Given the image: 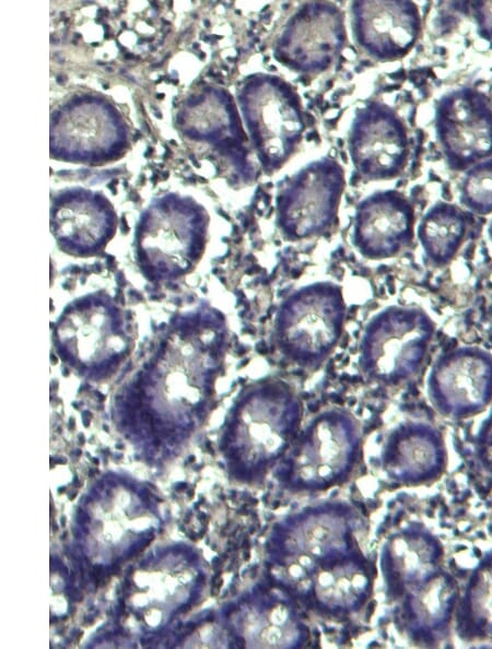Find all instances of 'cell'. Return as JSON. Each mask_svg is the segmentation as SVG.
I'll list each match as a JSON object with an SVG mask.
<instances>
[{
  "label": "cell",
  "mask_w": 492,
  "mask_h": 649,
  "mask_svg": "<svg viewBox=\"0 0 492 649\" xmlns=\"http://www.w3.org/2000/svg\"><path fill=\"white\" fill-rule=\"evenodd\" d=\"M303 403L296 389L278 377H263L245 388L234 404L221 449L238 477L266 475L281 462L301 428Z\"/></svg>",
  "instance_id": "cell-1"
},
{
  "label": "cell",
  "mask_w": 492,
  "mask_h": 649,
  "mask_svg": "<svg viewBox=\"0 0 492 649\" xmlns=\"http://www.w3.org/2000/svg\"><path fill=\"white\" fill-rule=\"evenodd\" d=\"M342 286L316 281L290 293L273 317L271 342L288 363L314 371L333 354L344 332Z\"/></svg>",
  "instance_id": "cell-2"
},
{
  "label": "cell",
  "mask_w": 492,
  "mask_h": 649,
  "mask_svg": "<svg viewBox=\"0 0 492 649\" xmlns=\"http://www.w3.org/2000/svg\"><path fill=\"white\" fill-rule=\"evenodd\" d=\"M361 447L355 416L343 408H326L306 422L281 460V481L297 492L325 491L352 473Z\"/></svg>",
  "instance_id": "cell-3"
},
{
  "label": "cell",
  "mask_w": 492,
  "mask_h": 649,
  "mask_svg": "<svg viewBox=\"0 0 492 649\" xmlns=\"http://www.w3.org/2000/svg\"><path fill=\"white\" fill-rule=\"evenodd\" d=\"M436 332L422 307L390 305L365 323L358 346V368L370 384L397 387L421 370Z\"/></svg>",
  "instance_id": "cell-4"
},
{
  "label": "cell",
  "mask_w": 492,
  "mask_h": 649,
  "mask_svg": "<svg viewBox=\"0 0 492 649\" xmlns=\"http://www.w3.org/2000/svg\"><path fill=\"white\" fill-rule=\"evenodd\" d=\"M354 516L342 504H323L281 521L269 539L268 553L277 567L306 582L324 564L354 550Z\"/></svg>",
  "instance_id": "cell-5"
},
{
  "label": "cell",
  "mask_w": 492,
  "mask_h": 649,
  "mask_svg": "<svg viewBox=\"0 0 492 649\" xmlns=\"http://www.w3.org/2000/svg\"><path fill=\"white\" fill-rule=\"evenodd\" d=\"M238 102L261 167L274 173L295 152L305 130L300 96L283 79L257 73L244 82Z\"/></svg>",
  "instance_id": "cell-6"
},
{
  "label": "cell",
  "mask_w": 492,
  "mask_h": 649,
  "mask_svg": "<svg viewBox=\"0 0 492 649\" xmlns=\"http://www.w3.org/2000/svg\"><path fill=\"white\" fill-rule=\"evenodd\" d=\"M344 190L340 164L323 157L290 177L276 199V222L290 241L318 237L329 231L338 215Z\"/></svg>",
  "instance_id": "cell-7"
},
{
  "label": "cell",
  "mask_w": 492,
  "mask_h": 649,
  "mask_svg": "<svg viewBox=\"0 0 492 649\" xmlns=\"http://www.w3.org/2000/svg\"><path fill=\"white\" fill-rule=\"evenodd\" d=\"M433 409L450 420L479 415L492 403V353L459 345L440 353L426 377Z\"/></svg>",
  "instance_id": "cell-8"
},
{
  "label": "cell",
  "mask_w": 492,
  "mask_h": 649,
  "mask_svg": "<svg viewBox=\"0 0 492 649\" xmlns=\"http://www.w3.org/2000/svg\"><path fill=\"white\" fill-rule=\"evenodd\" d=\"M434 128L452 170L466 172L492 156V102L478 88L445 93L435 106Z\"/></svg>",
  "instance_id": "cell-9"
},
{
  "label": "cell",
  "mask_w": 492,
  "mask_h": 649,
  "mask_svg": "<svg viewBox=\"0 0 492 649\" xmlns=\"http://www.w3.org/2000/svg\"><path fill=\"white\" fill-rule=\"evenodd\" d=\"M348 149L355 170L368 180H390L405 170L410 154L408 129L389 105L373 101L351 123Z\"/></svg>",
  "instance_id": "cell-10"
},
{
  "label": "cell",
  "mask_w": 492,
  "mask_h": 649,
  "mask_svg": "<svg viewBox=\"0 0 492 649\" xmlns=\"http://www.w3.org/2000/svg\"><path fill=\"white\" fill-rule=\"evenodd\" d=\"M345 40L341 10L330 2L303 4L288 21L274 46V57L302 73L327 70Z\"/></svg>",
  "instance_id": "cell-11"
},
{
  "label": "cell",
  "mask_w": 492,
  "mask_h": 649,
  "mask_svg": "<svg viewBox=\"0 0 492 649\" xmlns=\"http://www.w3.org/2000/svg\"><path fill=\"white\" fill-rule=\"evenodd\" d=\"M414 233L412 202L395 189L379 190L358 204L351 244L364 259L380 261L395 258L409 248Z\"/></svg>",
  "instance_id": "cell-12"
},
{
  "label": "cell",
  "mask_w": 492,
  "mask_h": 649,
  "mask_svg": "<svg viewBox=\"0 0 492 649\" xmlns=\"http://www.w3.org/2000/svg\"><path fill=\"white\" fill-rule=\"evenodd\" d=\"M351 26L356 44L372 58L395 61L407 56L422 33V16L411 1H355Z\"/></svg>",
  "instance_id": "cell-13"
},
{
  "label": "cell",
  "mask_w": 492,
  "mask_h": 649,
  "mask_svg": "<svg viewBox=\"0 0 492 649\" xmlns=\"http://www.w3.org/2000/svg\"><path fill=\"white\" fill-rule=\"evenodd\" d=\"M447 463L443 433L425 421L401 422L388 433L382 447V468L389 480L399 484L434 482L445 472Z\"/></svg>",
  "instance_id": "cell-14"
},
{
  "label": "cell",
  "mask_w": 492,
  "mask_h": 649,
  "mask_svg": "<svg viewBox=\"0 0 492 649\" xmlns=\"http://www.w3.org/2000/svg\"><path fill=\"white\" fill-rule=\"evenodd\" d=\"M460 587L444 567L407 591L399 600V622L415 644L436 647L454 625Z\"/></svg>",
  "instance_id": "cell-15"
},
{
  "label": "cell",
  "mask_w": 492,
  "mask_h": 649,
  "mask_svg": "<svg viewBox=\"0 0 492 649\" xmlns=\"http://www.w3.org/2000/svg\"><path fill=\"white\" fill-rule=\"evenodd\" d=\"M444 546L422 524L410 523L384 543L380 571L388 595L400 599L407 591L443 567Z\"/></svg>",
  "instance_id": "cell-16"
},
{
  "label": "cell",
  "mask_w": 492,
  "mask_h": 649,
  "mask_svg": "<svg viewBox=\"0 0 492 649\" xmlns=\"http://www.w3.org/2000/svg\"><path fill=\"white\" fill-rule=\"evenodd\" d=\"M306 583L305 590L318 609L348 614L360 610L370 598L372 574L363 556L353 550L317 568Z\"/></svg>",
  "instance_id": "cell-17"
},
{
  "label": "cell",
  "mask_w": 492,
  "mask_h": 649,
  "mask_svg": "<svg viewBox=\"0 0 492 649\" xmlns=\"http://www.w3.org/2000/svg\"><path fill=\"white\" fill-rule=\"evenodd\" d=\"M471 226L472 217L462 206L446 201L432 204L417 227L426 263L436 269L449 264L464 246Z\"/></svg>",
  "instance_id": "cell-18"
},
{
  "label": "cell",
  "mask_w": 492,
  "mask_h": 649,
  "mask_svg": "<svg viewBox=\"0 0 492 649\" xmlns=\"http://www.w3.org/2000/svg\"><path fill=\"white\" fill-rule=\"evenodd\" d=\"M249 639L257 648H293L305 640L306 627L290 600L279 592L260 591L248 616Z\"/></svg>",
  "instance_id": "cell-19"
},
{
  "label": "cell",
  "mask_w": 492,
  "mask_h": 649,
  "mask_svg": "<svg viewBox=\"0 0 492 649\" xmlns=\"http://www.w3.org/2000/svg\"><path fill=\"white\" fill-rule=\"evenodd\" d=\"M454 628L465 641L492 640V548L478 559L460 589Z\"/></svg>",
  "instance_id": "cell-20"
},
{
  "label": "cell",
  "mask_w": 492,
  "mask_h": 649,
  "mask_svg": "<svg viewBox=\"0 0 492 649\" xmlns=\"http://www.w3.org/2000/svg\"><path fill=\"white\" fill-rule=\"evenodd\" d=\"M460 205L469 213H492V157L468 168L459 185Z\"/></svg>",
  "instance_id": "cell-21"
},
{
  "label": "cell",
  "mask_w": 492,
  "mask_h": 649,
  "mask_svg": "<svg viewBox=\"0 0 492 649\" xmlns=\"http://www.w3.org/2000/svg\"><path fill=\"white\" fill-rule=\"evenodd\" d=\"M473 453L481 469L492 476V411L477 429L473 438Z\"/></svg>",
  "instance_id": "cell-22"
},
{
  "label": "cell",
  "mask_w": 492,
  "mask_h": 649,
  "mask_svg": "<svg viewBox=\"0 0 492 649\" xmlns=\"http://www.w3.org/2000/svg\"><path fill=\"white\" fill-rule=\"evenodd\" d=\"M468 7L478 36L492 45V1H472Z\"/></svg>",
  "instance_id": "cell-23"
},
{
  "label": "cell",
  "mask_w": 492,
  "mask_h": 649,
  "mask_svg": "<svg viewBox=\"0 0 492 649\" xmlns=\"http://www.w3.org/2000/svg\"><path fill=\"white\" fill-rule=\"evenodd\" d=\"M487 233L490 241L492 243V220L489 222Z\"/></svg>",
  "instance_id": "cell-24"
},
{
  "label": "cell",
  "mask_w": 492,
  "mask_h": 649,
  "mask_svg": "<svg viewBox=\"0 0 492 649\" xmlns=\"http://www.w3.org/2000/svg\"><path fill=\"white\" fill-rule=\"evenodd\" d=\"M80 442L81 444H84V437H83V435H80Z\"/></svg>",
  "instance_id": "cell-25"
},
{
  "label": "cell",
  "mask_w": 492,
  "mask_h": 649,
  "mask_svg": "<svg viewBox=\"0 0 492 649\" xmlns=\"http://www.w3.org/2000/svg\"><path fill=\"white\" fill-rule=\"evenodd\" d=\"M93 462H94V463H98V461H97L96 459H93Z\"/></svg>",
  "instance_id": "cell-26"
}]
</instances>
